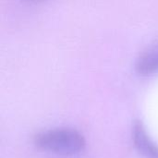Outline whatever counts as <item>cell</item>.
Returning a JSON list of instances; mask_svg holds the SVG:
<instances>
[{"mask_svg": "<svg viewBox=\"0 0 158 158\" xmlns=\"http://www.w3.org/2000/svg\"><path fill=\"white\" fill-rule=\"evenodd\" d=\"M137 69L143 75L158 72V45L144 52L137 63Z\"/></svg>", "mask_w": 158, "mask_h": 158, "instance_id": "3", "label": "cell"}, {"mask_svg": "<svg viewBox=\"0 0 158 158\" xmlns=\"http://www.w3.org/2000/svg\"><path fill=\"white\" fill-rule=\"evenodd\" d=\"M132 141L137 151L144 157L158 158V145L150 138L143 124L140 121L134 123Z\"/></svg>", "mask_w": 158, "mask_h": 158, "instance_id": "2", "label": "cell"}, {"mask_svg": "<svg viewBox=\"0 0 158 158\" xmlns=\"http://www.w3.org/2000/svg\"><path fill=\"white\" fill-rule=\"evenodd\" d=\"M37 147L61 156H74L86 147L84 137L71 129H54L39 133L34 138Z\"/></svg>", "mask_w": 158, "mask_h": 158, "instance_id": "1", "label": "cell"}]
</instances>
